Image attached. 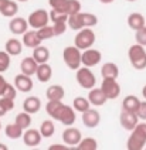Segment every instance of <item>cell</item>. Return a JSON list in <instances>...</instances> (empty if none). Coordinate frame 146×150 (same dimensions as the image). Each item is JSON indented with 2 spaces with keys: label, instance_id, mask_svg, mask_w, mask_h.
<instances>
[{
  "label": "cell",
  "instance_id": "obj_1",
  "mask_svg": "<svg viewBox=\"0 0 146 150\" xmlns=\"http://www.w3.org/2000/svg\"><path fill=\"white\" fill-rule=\"evenodd\" d=\"M45 112L51 119L65 126H72L77 120V110L62 103V100H48L45 105Z\"/></svg>",
  "mask_w": 146,
  "mask_h": 150
},
{
  "label": "cell",
  "instance_id": "obj_2",
  "mask_svg": "<svg viewBox=\"0 0 146 150\" xmlns=\"http://www.w3.org/2000/svg\"><path fill=\"white\" fill-rule=\"evenodd\" d=\"M146 144V123H137V126L130 132V136L126 142L128 150H142Z\"/></svg>",
  "mask_w": 146,
  "mask_h": 150
},
{
  "label": "cell",
  "instance_id": "obj_3",
  "mask_svg": "<svg viewBox=\"0 0 146 150\" xmlns=\"http://www.w3.org/2000/svg\"><path fill=\"white\" fill-rule=\"evenodd\" d=\"M128 58L132 67L137 71H142L146 68V50L143 45H140L137 42L130 45L128 50Z\"/></svg>",
  "mask_w": 146,
  "mask_h": 150
},
{
  "label": "cell",
  "instance_id": "obj_4",
  "mask_svg": "<svg viewBox=\"0 0 146 150\" xmlns=\"http://www.w3.org/2000/svg\"><path fill=\"white\" fill-rule=\"evenodd\" d=\"M62 59L69 69H75L82 65V51L77 45H68L62 51Z\"/></svg>",
  "mask_w": 146,
  "mask_h": 150
},
{
  "label": "cell",
  "instance_id": "obj_5",
  "mask_svg": "<svg viewBox=\"0 0 146 150\" xmlns=\"http://www.w3.org/2000/svg\"><path fill=\"white\" fill-rule=\"evenodd\" d=\"M75 79H77V83L82 88V89H92L96 85V76L95 74L91 71L89 67H79L77 69V75H75Z\"/></svg>",
  "mask_w": 146,
  "mask_h": 150
},
{
  "label": "cell",
  "instance_id": "obj_6",
  "mask_svg": "<svg viewBox=\"0 0 146 150\" xmlns=\"http://www.w3.org/2000/svg\"><path fill=\"white\" fill-rule=\"evenodd\" d=\"M95 40V33L91 30V27H85V28H81L77 33L75 38H74V45H77L81 51L86 50V48H91L94 45Z\"/></svg>",
  "mask_w": 146,
  "mask_h": 150
},
{
  "label": "cell",
  "instance_id": "obj_7",
  "mask_svg": "<svg viewBox=\"0 0 146 150\" xmlns=\"http://www.w3.org/2000/svg\"><path fill=\"white\" fill-rule=\"evenodd\" d=\"M27 20H28V24H30L31 28L38 30V28H41V27L48 24V21H50L51 18H50V13H48L47 10L37 8L33 13H30V16H28Z\"/></svg>",
  "mask_w": 146,
  "mask_h": 150
},
{
  "label": "cell",
  "instance_id": "obj_8",
  "mask_svg": "<svg viewBox=\"0 0 146 150\" xmlns=\"http://www.w3.org/2000/svg\"><path fill=\"white\" fill-rule=\"evenodd\" d=\"M101 88L108 96V99H116L120 95V85L118 83L116 78H103Z\"/></svg>",
  "mask_w": 146,
  "mask_h": 150
},
{
  "label": "cell",
  "instance_id": "obj_9",
  "mask_svg": "<svg viewBox=\"0 0 146 150\" xmlns=\"http://www.w3.org/2000/svg\"><path fill=\"white\" fill-rule=\"evenodd\" d=\"M119 122H120V126L125 130L132 132L137 126V123H139V116H137L136 112H130V110H123L122 109V113L119 116Z\"/></svg>",
  "mask_w": 146,
  "mask_h": 150
},
{
  "label": "cell",
  "instance_id": "obj_10",
  "mask_svg": "<svg viewBox=\"0 0 146 150\" xmlns=\"http://www.w3.org/2000/svg\"><path fill=\"white\" fill-rule=\"evenodd\" d=\"M102 59V54L99 50H95V48H86L82 51V65L85 67L92 68L95 65H98Z\"/></svg>",
  "mask_w": 146,
  "mask_h": 150
},
{
  "label": "cell",
  "instance_id": "obj_11",
  "mask_svg": "<svg viewBox=\"0 0 146 150\" xmlns=\"http://www.w3.org/2000/svg\"><path fill=\"white\" fill-rule=\"evenodd\" d=\"M81 140H82V134L79 132V129L74 127V126H67V129L62 132V142L68 144L69 147L78 146Z\"/></svg>",
  "mask_w": 146,
  "mask_h": 150
},
{
  "label": "cell",
  "instance_id": "obj_12",
  "mask_svg": "<svg viewBox=\"0 0 146 150\" xmlns=\"http://www.w3.org/2000/svg\"><path fill=\"white\" fill-rule=\"evenodd\" d=\"M28 25H30L28 24V20L23 18V17L14 16L11 17V20L9 23V30L13 34H16V35H23L28 30Z\"/></svg>",
  "mask_w": 146,
  "mask_h": 150
},
{
  "label": "cell",
  "instance_id": "obj_13",
  "mask_svg": "<svg viewBox=\"0 0 146 150\" xmlns=\"http://www.w3.org/2000/svg\"><path fill=\"white\" fill-rule=\"evenodd\" d=\"M41 139H43V134L40 132V129H26L24 130V134H23V142L26 146L28 147H37L40 143H41Z\"/></svg>",
  "mask_w": 146,
  "mask_h": 150
},
{
  "label": "cell",
  "instance_id": "obj_14",
  "mask_svg": "<svg viewBox=\"0 0 146 150\" xmlns=\"http://www.w3.org/2000/svg\"><path fill=\"white\" fill-rule=\"evenodd\" d=\"M14 85H16V88H17L18 92H23V93H27V92H30L33 89V79H31V76L30 75H26L23 74V72H20L18 75L14 76Z\"/></svg>",
  "mask_w": 146,
  "mask_h": 150
},
{
  "label": "cell",
  "instance_id": "obj_15",
  "mask_svg": "<svg viewBox=\"0 0 146 150\" xmlns=\"http://www.w3.org/2000/svg\"><path fill=\"white\" fill-rule=\"evenodd\" d=\"M99 122H101V115H99V112L95 110L94 108H89L88 110H85V112L82 113V123H84V126L88 127V129L96 127V126L99 125Z\"/></svg>",
  "mask_w": 146,
  "mask_h": 150
},
{
  "label": "cell",
  "instance_id": "obj_16",
  "mask_svg": "<svg viewBox=\"0 0 146 150\" xmlns=\"http://www.w3.org/2000/svg\"><path fill=\"white\" fill-rule=\"evenodd\" d=\"M88 99H89L92 106H102V105L106 103L108 96L105 95L102 88H92V89H89V92H88Z\"/></svg>",
  "mask_w": 146,
  "mask_h": 150
},
{
  "label": "cell",
  "instance_id": "obj_17",
  "mask_svg": "<svg viewBox=\"0 0 146 150\" xmlns=\"http://www.w3.org/2000/svg\"><path fill=\"white\" fill-rule=\"evenodd\" d=\"M37 68H38V62L33 58V55L23 58L21 62H20V71H21L23 74L30 75V76H31V75H35Z\"/></svg>",
  "mask_w": 146,
  "mask_h": 150
},
{
  "label": "cell",
  "instance_id": "obj_18",
  "mask_svg": "<svg viewBox=\"0 0 146 150\" xmlns=\"http://www.w3.org/2000/svg\"><path fill=\"white\" fill-rule=\"evenodd\" d=\"M41 42H43V40L38 37L37 30H31V31L27 30L26 33L23 34V44L27 48H35V47L41 45Z\"/></svg>",
  "mask_w": 146,
  "mask_h": 150
},
{
  "label": "cell",
  "instance_id": "obj_19",
  "mask_svg": "<svg viewBox=\"0 0 146 150\" xmlns=\"http://www.w3.org/2000/svg\"><path fill=\"white\" fill-rule=\"evenodd\" d=\"M23 41H20L17 38H9L7 41H6V45H4V50L9 52L11 57H17L21 54V51H23Z\"/></svg>",
  "mask_w": 146,
  "mask_h": 150
},
{
  "label": "cell",
  "instance_id": "obj_20",
  "mask_svg": "<svg viewBox=\"0 0 146 150\" xmlns=\"http://www.w3.org/2000/svg\"><path fill=\"white\" fill-rule=\"evenodd\" d=\"M23 109L28 113H31V115L38 113L40 109H41V99L37 98V96H28L23 102Z\"/></svg>",
  "mask_w": 146,
  "mask_h": 150
},
{
  "label": "cell",
  "instance_id": "obj_21",
  "mask_svg": "<svg viewBox=\"0 0 146 150\" xmlns=\"http://www.w3.org/2000/svg\"><path fill=\"white\" fill-rule=\"evenodd\" d=\"M37 79L41 83L48 82L52 76V68L51 65H48V62H44V64H38V68H37Z\"/></svg>",
  "mask_w": 146,
  "mask_h": 150
},
{
  "label": "cell",
  "instance_id": "obj_22",
  "mask_svg": "<svg viewBox=\"0 0 146 150\" xmlns=\"http://www.w3.org/2000/svg\"><path fill=\"white\" fill-rule=\"evenodd\" d=\"M4 133H6V136H7L9 139L17 140V139H20V137H23V134H24V129L18 125V123L13 122V123L6 125V127H4Z\"/></svg>",
  "mask_w": 146,
  "mask_h": 150
},
{
  "label": "cell",
  "instance_id": "obj_23",
  "mask_svg": "<svg viewBox=\"0 0 146 150\" xmlns=\"http://www.w3.org/2000/svg\"><path fill=\"white\" fill-rule=\"evenodd\" d=\"M45 96H47L48 100H62L64 96H65V91H64V88L61 85L55 83V85H51V86L47 88Z\"/></svg>",
  "mask_w": 146,
  "mask_h": 150
},
{
  "label": "cell",
  "instance_id": "obj_24",
  "mask_svg": "<svg viewBox=\"0 0 146 150\" xmlns=\"http://www.w3.org/2000/svg\"><path fill=\"white\" fill-rule=\"evenodd\" d=\"M128 25L132 28V30H135V31L143 28L146 25L143 14H140V13H130L128 16Z\"/></svg>",
  "mask_w": 146,
  "mask_h": 150
},
{
  "label": "cell",
  "instance_id": "obj_25",
  "mask_svg": "<svg viewBox=\"0 0 146 150\" xmlns=\"http://www.w3.org/2000/svg\"><path fill=\"white\" fill-rule=\"evenodd\" d=\"M33 58L38 62V64H44V62H48L50 59V50L44 45H38L33 48Z\"/></svg>",
  "mask_w": 146,
  "mask_h": 150
},
{
  "label": "cell",
  "instance_id": "obj_26",
  "mask_svg": "<svg viewBox=\"0 0 146 150\" xmlns=\"http://www.w3.org/2000/svg\"><path fill=\"white\" fill-rule=\"evenodd\" d=\"M102 78H118L119 76V68L113 62H105L101 67Z\"/></svg>",
  "mask_w": 146,
  "mask_h": 150
},
{
  "label": "cell",
  "instance_id": "obj_27",
  "mask_svg": "<svg viewBox=\"0 0 146 150\" xmlns=\"http://www.w3.org/2000/svg\"><path fill=\"white\" fill-rule=\"evenodd\" d=\"M139 106H140V100L135 95H128V96H125V99L122 100V109L123 110L137 112Z\"/></svg>",
  "mask_w": 146,
  "mask_h": 150
},
{
  "label": "cell",
  "instance_id": "obj_28",
  "mask_svg": "<svg viewBox=\"0 0 146 150\" xmlns=\"http://www.w3.org/2000/svg\"><path fill=\"white\" fill-rule=\"evenodd\" d=\"M69 3H71V0H48V4L52 10H57L64 14L69 13Z\"/></svg>",
  "mask_w": 146,
  "mask_h": 150
},
{
  "label": "cell",
  "instance_id": "obj_29",
  "mask_svg": "<svg viewBox=\"0 0 146 150\" xmlns=\"http://www.w3.org/2000/svg\"><path fill=\"white\" fill-rule=\"evenodd\" d=\"M18 11V4L17 1H14V0H9L7 3H6V6L0 10V14L4 17H9V18H11V17H14L16 14H17Z\"/></svg>",
  "mask_w": 146,
  "mask_h": 150
},
{
  "label": "cell",
  "instance_id": "obj_30",
  "mask_svg": "<svg viewBox=\"0 0 146 150\" xmlns=\"http://www.w3.org/2000/svg\"><path fill=\"white\" fill-rule=\"evenodd\" d=\"M72 108L75 109L77 112H81L84 113L85 110L91 108V102L88 98H84V96H77L75 99L72 100Z\"/></svg>",
  "mask_w": 146,
  "mask_h": 150
},
{
  "label": "cell",
  "instance_id": "obj_31",
  "mask_svg": "<svg viewBox=\"0 0 146 150\" xmlns=\"http://www.w3.org/2000/svg\"><path fill=\"white\" fill-rule=\"evenodd\" d=\"M14 122H16V123H18V125H20L23 129H24V130H26V129H28V127H30L31 122H33V120H31V113H28V112H26V110H24V112H20V113H17V115H16Z\"/></svg>",
  "mask_w": 146,
  "mask_h": 150
},
{
  "label": "cell",
  "instance_id": "obj_32",
  "mask_svg": "<svg viewBox=\"0 0 146 150\" xmlns=\"http://www.w3.org/2000/svg\"><path fill=\"white\" fill-rule=\"evenodd\" d=\"M40 132L43 134V137H51L52 134L55 133V125L52 120H44L41 126H40Z\"/></svg>",
  "mask_w": 146,
  "mask_h": 150
},
{
  "label": "cell",
  "instance_id": "obj_33",
  "mask_svg": "<svg viewBox=\"0 0 146 150\" xmlns=\"http://www.w3.org/2000/svg\"><path fill=\"white\" fill-rule=\"evenodd\" d=\"M78 150H96L98 149V142L94 137H84L79 144L77 146Z\"/></svg>",
  "mask_w": 146,
  "mask_h": 150
},
{
  "label": "cell",
  "instance_id": "obj_34",
  "mask_svg": "<svg viewBox=\"0 0 146 150\" xmlns=\"http://www.w3.org/2000/svg\"><path fill=\"white\" fill-rule=\"evenodd\" d=\"M79 17H81L84 28L85 27H94V25L98 24V17L92 13H79Z\"/></svg>",
  "mask_w": 146,
  "mask_h": 150
},
{
  "label": "cell",
  "instance_id": "obj_35",
  "mask_svg": "<svg viewBox=\"0 0 146 150\" xmlns=\"http://www.w3.org/2000/svg\"><path fill=\"white\" fill-rule=\"evenodd\" d=\"M37 34H38V37L45 41V40H50L52 37H55V33H54V28H52V25H44L41 28H38L37 30Z\"/></svg>",
  "mask_w": 146,
  "mask_h": 150
},
{
  "label": "cell",
  "instance_id": "obj_36",
  "mask_svg": "<svg viewBox=\"0 0 146 150\" xmlns=\"http://www.w3.org/2000/svg\"><path fill=\"white\" fill-rule=\"evenodd\" d=\"M68 27L71 30H74V31H79L81 28H84V25H82V21H81V17H79V13L78 14H71L68 17Z\"/></svg>",
  "mask_w": 146,
  "mask_h": 150
},
{
  "label": "cell",
  "instance_id": "obj_37",
  "mask_svg": "<svg viewBox=\"0 0 146 150\" xmlns=\"http://www.w3.org/2000/svg\"><path fill=\"white\" fill-rule=\"evenodd\" d=\"M10 55L7 51H0V72L3 74V72H6L10 67Z\"/></svg>",
  "mask_w": 146,
  "mask_h": 150
},
{
  "label": "cell",
  "instance_id": "obj_38",
  "mask_svg": "<svg viewBox=\"0 0 146 150\" xmlns=\"http://www.w3.org/2000/svg\"><path fill=\"white\" fill-rule=\"evenodd\" d=\"M67 27H68L67 21H54L52 23V28H54L55 35H62V34L67 31Z\"/></svg>",
  "mask_w": 146,
  "mask_h": 150
},
{
  "label": "cell",
  "instance_id": "obj_39",
  "mask_svg": "<svg viewBox=\"0 0 146 150\" xmlns=\"http://www.w3.org/2000/svg\"><path fill=\"white\" fill-rule=\"evenodd\" d=\"M68 14H64V13H60V11H57V10H50V18H51V21H68Z\"/></svg>",
  "mask_w": 146,
  "mask_h": 150
},
{
  "label": "cell",
  "instance_id": "obj_40",
  "mask_svg": "<svg viewBox=\"0 0 146 150\" xmlns=\"http://www.w3.org/2000/svg\"><path fill=\"white\" fill-rule=\"evenodd\" d=\"M135 40H136L137 44H140V45L146 47V25L143 27V28H140V30L135 31Z\"/></svg>",
  "mask_w": 146,
  "mask_h": 150
},
{
  "label": "cell",
  "instance_id": "obj_41",
  "mask_svg": "<svg viewBox=\"0 0 146 150\" xmlns=\"http://www.w3.org/2000/svg\"><path fill=\"white\" fill-rule=\"evenodd\" d=\"M3 96L10 98V99H16V96H17V88H16V85L9 83L7 88H6V91H4V93H3Z\"/></svg>",
  "mask_w": 146,
  "mask_h": 150
},
{
  "label": "cell",
  "instance_id": "obj_42",
  "mask_svg": "<svg viewBox=\"0 0 146 150\" xmlns=\"http://www.w3.org/2000/svg\"><path fill=\"white\" fill-rule=\"evenodd\" d=\"M78 13H81V3H79L78 0H71L68 14L71 16V14H78Z\"/></svg>",
  "mask_w": 146,
  "mask_h": 150
},
{
  "label": "cell",
  "instance_id": "obj_43",
  "mask_svg": "<svg viewBox=\"0 0 146 150\" xmlns=\"http://www.w3.org/2000/svg\"><path fill=\"white\" fill-rule=\"evenodd\" d=\"M0 102L3 103V106L7 110H11L14 108V99H10V98H6V96H0Z\"/></svg>",
  "mask_w": 146,
  "mask_h": 150
},
{
  "label": "cell",
  "instance_id": "obj_44",
  "mask_svg": "<svg viewBox=\"0 0 146 150\" xmlns=\"http://www.w3.org/2000/svg\"><path fill=\"white\" fill-rule=\"evenodd\" d=\"M136 113H137V116H139L140 120H146V100L140 102V106H139Z\"/></svg>",
  "mask_w": 146,
  "mask_h": 150
},
{
  "label": "cell",
  "instance_id": "obj_45",
  "mask_svg": "<svg viewBox=\"0 0 146 150\" xmlns=\"http://www.w3.org/2000/svg\"><path fill=\"white\" fill-rule=\"evenodd\" d=\"M7 85H9V82L6 81V78H4L3 74L0 72V96H3V93H4V91H6Z\"/></svg>",
  "mask_w": 146,
  "mask_h": 150
},
{
  "label": "cell",
  "instance_id": "obj_46",
  "mask_svg": "<svg viewBox=\"0 0 146 150\" xmlns=\"http://www.w3.org/2000/svg\"><path fill=\"white\" fill-rule=\"evenodd\" d=\"M69 149V146L67 144H51L50 147H48V150H68Z\"/></svg>",
  "mask_w": 146,
  "mask_h": 150
},
{
  "label": "cell",
  "instance_id": "obj_47",
  "mask_svg": "<svg viewBox=\"0 0 146 150\" xmlns=\"http://www.w3.org/2000/svg\"><path fill=\"white\" fill-rule=\"evenodd\" d=\"M7 112H9V110H7V109L4 108V106H3V103L0 102V117H1V116H4V115H6Z\"/></svg>",
  "mask_w": 146,
  "mask_h": 150
},
{
  "label": "cell",
  "instance_id": "obj_48",
  "mask_svg": "<svg viewBox=\"0 0 146 150\" xmlns=\"http://www.w3.org/2000/svg\"><path fill=\"white\" fill-rule=\"evenodd\" d=\"M102 4H111V3H113L115 0H99Z\"/></svg>",
  "mask_w": 146,
  "mask_h": 150
},
{
  "label": "cell",
  "instance_id": "obj_49",
  "mask_svg": "<svg viewBox=\"0 0 146 150\" xmlns=\"http://www.w3.org/2000/svg\"><path fill=\"white\" fill-rule=\"evenodd\" d=\"M7 1H9V0H0V10L6 6V3H7Z\"/></svg>",
  "mask_w": 146,
  "mask_h": 150
},
{
  "label": "cell",
  "instance_id": "obj_50",
  "mask_svg": "<svg viewBox=\"0 0 146 150\" xmlns=\"http://www.w3.org/2000/svg\"><path fill=\"white\" fill-rule=\"evenodd\" d=\"M142 95H143V98L146 99V85L143 86V89H142Z\"/></svg>",
  "mask_w": 146,
  "mask_h": 150
},
{
  "label": "cell",
  "instance_id": "obj_51",
  "mask_svg": "<svg viewBox=\"0 0 146 150\" xmlns=\"http://www.w3.org/2000/svg\"><path fill=\"white\" fill-rule=\"evenodd\" d=\"M0 150H7V146H4V144L0 143Z\"/></svg>",
  "mask_w": 146,
  "mask_h": 150
},
{
  "label": "cell",
  "instance_id": "obj_52",
  "mask_svg": "<svg viewBox=\"0 0 146 150\" xmlns=\"http://www.w3.org/2000/svg\"><path fill=\"white\" fill-rule=\"evenodd\" d=\"M17 1H21V3H26V1H28V0H17Z\"/></svg>",
  "mask_w": 146,
  "mask_h": 150
},
{
  "label": "cell",
  "instance_id": "obj_53",
  "mask_svg": "<svg viewBox=\"0 0 146 150\" xmlns=\"http://www.w3.org/2000/svg\"><path fill=\"white\" fill-rule=\"evenodd\" d=\"M126 1H136V0H126Z\"/></svg>",
  "mask_w": 146,
  "mask_h": 150
},
{
  "label": "cell",
  "instance_id": "obj_54",
  "mask_svg": "<svg viewBox=\"0 0 146 150\" xmlns=\"http://www.w3.org/2000/svg\"><path fill=\"white\" fill-rule=\"evenodd\" d=\"M0 129H1V122H0Z\"/></svg>",
  "mask_w": 146,
  "mask_h": 150
}]
</instances>
